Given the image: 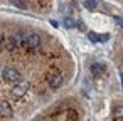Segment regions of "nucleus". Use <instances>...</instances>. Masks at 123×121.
I'll return each instance as SVG.
<instances>
[{
    "label": "nucleus",
    "instance_id": "3",
    "mask_svg": "<svg viewBox=\"0 0 123 121\" xmlns=\"http://www.w3.org/2000/svg\"><path fill=\"white\" fill-rule=\"evenodd\" d=\"M47 82H49V86H51L52 89H57V87H61V84H62V76H61V72H57V71H52V72L47 76Z\"/></svg>",
    "mask_w": 123,
    "mask_h": 121
},
{
    "label": "nucleus",
    "instance_id": "12",
    "mask_svg": "<svg viewBox=\"0 0 123 121\" xmlns=\"http://www.w3.org/2000/svg\"><path fill=\"white\" fill-rule=\"evenodd\" d=\"M108 39H110V35H108V34H103V35H99V40H101V42H106Z\"/></svg>",
    "mask_w": 123,
    "mask_h": 121
},
{
    "label": "nucleus",
    "instance_id": "10",
    "mask_svg": "<svg viewBox=\"0 0 123 121\" xmlns=\"http://www.w3.org/2000/svg\"><path fill=\"white\" fill-rule=\"evenodd\" d=\"M10 4H14L19 9H25V2H24V0H10Z\"/></svg>",
    "mask_w": 123,
    "mask_h": 121
},
{
    "label": "nucleus",
    "instance_id": "11",
    "mask_svg": "<svg viewBox=\"0 0 123 121\" xmlns=\"http://www.w3.org/2000/svg\"><path fill=\"white\" fill-rule=\"evenodd\" d=\"M113 113H115V116H116V118H123V106H116Z\"/></svg>",
    "mask_w": 123,
    "mask_h": 121
},
{
    "label": "nucleus",
    "instance_id": "1",
    "mask_svg": "<svg viewBox=\"0 0 123 121\" xmlns=\"http://www.w3.org/2000/svg\"><path fill=\"white\" fill-rule=\"evenodd\" d=\"M2 76H4V79H5L7 82H10V84L20 82V72H19L17 69H14V67H5V69L2 71Z\"/></svg>",
    "mask_w": 123,
    "mask_h": 121
},
{
    "label": "nucleus",
    "instance_id": "9",
    "mask_svg": "<svg viewBox=\"0 0 123 121\" xmlns=\"http://www.w3.org/2000/svg\"><path fill=\"white\" fill-rule=\"evenodd\" d=\"M88 39H89L91 42H99V35H98L96 32H88Z\"/></svg>",
    "mask_w": 123,
    "mask_h": 121
},
{
    "label": "nucleus",
    "instance_id": "8",
    "mask_svg": "<svg viewBox=\"0 0 123 121\" xmlns=\"http://www.w3.org/2000/svg\"><path fill=\"white\" fill-rule=\"evenodd\" d=\"M64 27H66V29H74V27H76V20H74L73 17H66V19H64Z\"/></svg>",
    "mask_w": 123,
    "mask_h": 121
},
{
    "label": "nucleus",
    "instance_id": "7",
    "mask_svg": "<svg viewBox=\"0 0 123 121\" xmlns=\"http://www.w3.org/2000/svg\"><path fill=\"white\" fill-rule=\"evenodd\" d=\"M83 5H84L88 10H94V9L98 7V2H96V0H84Z\"/></svg>",
    "mask_w": 123,
    "mask_h": 121
},
{
    "label": "nucleus",
    "instance_id": "4",
    "mask_svg": "<svg viewBox=\"0 0 123 121\" xmlns=\"http://www.w3.org/2000/svg\"><path fill=\"white\" fill-rule=\"evenodd\" d=\"M25 46L29 49H39L41 47V37L37 34H29L25 39Z\"/></svg>",
    "mask_w": 123,
    "mask_h": 121
},
{
    "label": "nucleus",
    "instance_id": "5",
    "mask_svg": "<svg viewBox=\"0 0 123 121\" xmlns=\"http://www.w3.org/2000/svg\"><path fill=\"white\" fill-rule=\"evenodd\" d=\"M89 71H91L93 76H103V74L106 72V66L101 64V62H94V64H91Z\"/></svg>",
    "mask_w": 123,
    "mask_h": 121
},
{
    "label": "nucleus",
    "instance_id": "6",
    "mask_svg": "<svg viewBox=\"0 0 123 121\" xmlns=\"http://www.w3.org/2000/svg\"><path fill=\"white\" fill-rule=\"evenodd\" d=\"M0 114L5 116V118H10L14 113H12V106L7 103V101H2L0 103Z\"/></svg>",
    "mask_w": 123,
    "mask_h": 121
},
{
    "label": "nucleus",
    "instance_id": "2",
    "mask_svg": "<svg viewBox=\"0 0 123 121\" xmlns=\"http://www.w3.org/2000/svg\"><path fill=\"white\" fill-rule=\"evenodd\" d=\"M27 91H29V82H27V81L17 82L15 87H12V99H20Z\"/></svg>",
    "mask_w": 123,
    "mask_h": 121
}]
</instances>
